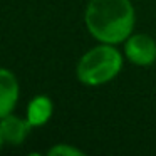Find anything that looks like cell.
I'll use <instances>...</instances> for the list:
<instances>
[{"mask_svg": "<svg viewBox=\"0 0 156 156\" xmlns=\"http://www.w3.org/2000/svg\"><path fill=\"white\" fill-rule=\"evenodd\" d=\"M84 17L92 37L104 44L124 42L134 27V9L129 0H89Z\"/></svg>", "mask_w": 156, "mask_h": 156, "instance_id": "cell-1", "label": "cell"}, {"mask_svg": "<svg viewBox=\"0 0 156 156\" xmlns=\"http://www.w3.org/2000/svg\"><path fill=\"white\" fill-rule=\"evenodd\" d=\"M122 67V55L112 44L98 45L77 62V77L86 86H99L112 81Z\"/></svg>", "mask_w": 156, "mask_h": 156, "instance_id": "cell-2", "label": "cell"}, {"mask_svg": "<svg viewBox=\"0 0 156 156\" xmlns=\"http://www.w3.org/2000/svg\"><path fill=\"white\" fill-rule=\"evenodd\" d=\"M124 51L126 57L136 66H151L156 61V41L146 34L129 35Z\"/></svg>", "mask_w": 156, "mask_h": 156, "instance_id": "cell-3", "label": "cell"}, {"mask_svg": "<svg viewBox=\"0 0 156 156\" xmlns=\"http://www.w3.org/2000/svg\"><path fill=\"white\" fill-rule=\"evenodd\" d=\"M19 99V81L9 69H0V119L10 114Z\"/></svg>", "mask_w": 156, "mask_h": 156, "instance_id": "cell-4", "label": "cell"}, {"mask_svg": "<svg viewBox=\"0 0 156 156\" xmlns=\"http://www.w3.org/2000/svg\"><path fill=\"white\" fill-rule=\"evenodd\" d=\"M32 124L27 119H20L17 116L7 114L0 119V131L4 136V141L9 144H22L27 138V134L30 133Z\"/></svg>", "mask_w": 156, "mask_h": 156, "instance_id": "cell-5", "label": "cell"}, {"mask_svg": "<svg viewBox=\"0 0 156 156\" xmlns=\"http://www.w3.org/2000/svg\"><path fill=\"white\" fill-rule=\"evenodd\" d=\"M52 111L54 106L47 96H35L27 106V121L32 124V128L42 126L51 119Z\"/></svg>", "mask_w": 156, "mask_h": 156, "instance_id": "cell-6", "label": "cell"}, {"mask_svg": "<svg viewBox=\"0 0 156 156\" xmlns=\"http://www.w3.org/2000/svg\"><path fill=\"white\" fill-rule=\"evenodd\" d=\"M49 156H82V151L69 144H57L49 149Z\"/></svg>", "mask_w": 156, "mask_h": 156, "instance_id": "cell-7", "label": "cell"}, {"mask_svg": "<svg viewBox=\"0 0 156 156\" xmlns=\"http://www.w3.org/2000/svg\"><path fill=\"white\" fill-rule=\"evenodd\" d=\"M2 144H4V136H2V131H0V148H2Z\"/></svg>", "mask_w": 156, "mask_h": 156, "instance_id": "cell-8", "label": "cell"}]
</instances>
